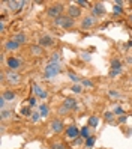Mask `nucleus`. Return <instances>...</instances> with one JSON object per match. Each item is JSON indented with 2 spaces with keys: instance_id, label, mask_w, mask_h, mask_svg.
<instances>
[{
  "instance_id": "17",
  "label": "nucleus",
  "mask_w": 132,
  "mask_h": 149,
  "mask_svg": "<svg viewBox=\"0 0 132 149\" xmlns=\"http://www.w3.org/2000/svg\"><path fill=\"white\" fill-rule=\"evenodd\" d=\"M2 97L6 99V101H9V103H11V101L15 98V92H14V90H5V92L2 93Z\"/></svg>"
},
{
  "instance_id": "8",
  "label": "nucleus",
  "mask_w": 132,
  "mask_h": 149,
  "mask_svg": "<svg viewBox=\"0 0 132 149\" xmlns=\"http://www.w3.org/2000/svg\"><path fill=\"white\" fill-rule=\"evenodd\" d=\"M104 12H105V9H104V5H102V3H96V5L92 8V14H93L95 18H96L98 15H102Z\"/></svg>"
},
{
  "instance_id": "23",
  "label": "nucleus",
  "mask_w": 132,
  "mask_h": 149,
  "mask_svg": "<svg viewBox=\"0 0 132 149\" xmlns=\"http://www.w3.org/2000/svg\"><path fill=\"white\" fill-rule=\"evenodd\" d=\"M21 115L23 116H32V113H33V111L30 110V107H21Z\"/></svg>"
},
{
  "instance_id": "2",
  "label": "nucleus",
  "mask_w": 132,
  "mask_h": 149,
  "mask_svg": "<svg viewBox=\"0 0 132 149\" xmlns=\"http://www.w3.org/2000/svg\"><path fill=\"white\" fill-rule=\"evenodd\" d=\"M74 18H71L69 15H60L59 18H56L54 20V24L56 26H60V27H63V29H71L72 26H74Z\"/></svg>"
},
{
  "instance_id": "31",
  "label": "nucleus",
  "mask_w": 132,
  "mask_h": 149,
  "mask_svg": "<svg viewBox=\"0 0 132 149\" xmlns=\"http://www.w3.org/2000/svg\"><path fill=\"white\" fill-rule=\"evenodd\" d=\"M120 72H122V70H111L110 71V77H117Z\"/></svg>"
},
{
  "instance_id": "15",
  "label": "nucleus",
  "mask_w": 132,
  "mask_h": 149,
  "mask_svg": "<svg viewBox=\"0 0 132 149\" xmlns=\"http://www.w3.org/2000/svg\"><path fill=\"white\" fill-rule=\"evenodd\" d=\"M5 48H6V50H11V51H14V50H18L20 48V44H18V42L17 41H8L6 42V44H5Z\"/></svg>"
},
{
  "instance_id": "24",
  "label": "nucleus",
  "mask_w": 132,
  "mask_h": 149,
  "mask_svg": "<svg viewBox=\"0 0 132 149\" xmlns=\"http://www.w3.org/2000/svg\"><path fill=\"white\" fill-rule=\"evenodd\" d=\"M68 77H69L71 80H72V81H75L77 84H78V81H80V77H78V75H75V74H74V72H68Z\"/></svg>"
},
{
  "instance_id": "5",
  "label": "nucleus",
  "mask_w": 132,
  "mask_h": 149,
  "mask_svg": "<svg viewBox=\"0 0 132 149\" xmlns=\"http://www.w3.org/2000/svg\"><path fill=\"white\" fill-rule=\"evenodd\" d=\"M6 63H8L11 71H15V70H18V68H21V60L17 59V57H9L6 60Z\"/></svg>"
},
{
  "instance_id": "34",
  "label": "nucleus",
  "mask_w": 132,
  "mask_h": 149,
  "mask_svg": "<svg viewBox=\"0 0 132 149\" xmlns=\"http://www.w3.org/2000/svg\"><path fill=\"white\" fill-rule=\"evenodd\" d=\"M11 115H12V113H11V111H8V110H3V111H2V118H3V119H8Z\"/></svg>"
},
{
  "instance_id": "39",
  "label": "nucleus",
  "mask_w": 132,
  "mask_h": 149,
  "mask_svg": "<svg viewBox=\"0 0 132 149\" xmlns=\"http://www.w3.org/2000/svg\"><path fill=\"white\" fill-rule=\"evenodd\" d=\"M29 105H30V107L36 105V98H30V99H29Z\"/></svg>"
},
{
  "instance_id": "14",
  "label": "nucleus",
  "mask_w": 132,
  "mask_h": 149,
  "mask_svg": "<svg viewBox=\"0 0 132 149\" xmlns=\"http://www.w3.org/2000/svg\"><path fill=\"white\" fill-rule=\"evenodd\" d=\"M66 134H68V136H69V137H71V139H75V137H77L78 134H80V131H78V128H77V126H75V125H71V126H69V128H68V130H66Z\"/></svg>"
},
{
  "instance_id": "11",
  "label": "nucleus",
  "mask_w": 132,
  "mask_h": 149,
  "mask_svg": "<svg viewBox=\"0 0 132 149\" xmlns=\"http://www.w3.org/2000/svg\"><path fill=\"white\" fill-rule=\"evenodd\" d=\"M33 92L38 95L39 98H42V99H45L47 97H48V92H45V90H42L38 84H33Z\"/></svg>"
},
{
  "instance_id": "32",
  "label": "nucleus",
  "mask_w": 132,
  "mask_h": 149,
  "mask_svg": "<svg viewBox=\"0 0 132 149\" xmlns=\"http://www.w3.org/2000/svg\"><path fill=\"white\" fill-rule=\"evenodd\" d=\"M81 84H83V86H87V87H92L93 86V83L90 81V80H83Z\"/></svg>"
},
{
  "instance_id": "20",
  "label": "nucleus",
  "mask_w": 132,
  "mask_h": 149,
  "mask_svg": "<svg viewBox=\"0 0 132 149\" xmlns=\"http://www.w3.org/2000/svg\"><path fill=\"white\" fill-rule=\"evenodd\" d=\"M98 124H99L98 116H90V118H89V126H98Z\"/></svg>"
},
{
  "instance_id": "41",
  "label": "nucleus",
  "mask_w": 132,
  "mask_h": 149,
  "mask_svg": "<svg viewBox=\"0 0 132 149\" xmlns=\"http://www.w3.org/2000/svg\"><path fill=\"white\" fill-rule=\"evenodd\" d=\"M0 32H5V23H3V20L0 21Z\"/></svg>"
},
{
  "instance_id": "22",
  "label": "nucleus",
  "mask_w": 132,
  "mask_h": 149,
  "mask_svg": "<svg viewBox=\"0 0 132 149\" xmlns=\"http://www.w3.org/2000/svg\"><path fill=\"white\" fill-rule=\"evenodd\" d=\"M80 134H81L83 139H89V137H90V134H89V126H83L81 131H80Z\"/></svg>"
},
{
  "instance_id": "28",
  "label": "nucleus",
  "mask_w": 132,
  "mask_h": 149,
  "mask_svg": "<svg viewBox=\"0 0 132 149\" xmlns=\"http://www.w3.org/2000/svg\"><path fill=\"white\" fill-rule=\"evenodd\" d=\"M39 118H41V113H39V111H33V113H32V121H33V122L39 121Z\"/></svg>"
},
{
  "instance_id": "3",
  "label": "nucleus",
  "mask_w": 132,
  "mask_h": 149,
  "mask_svg": "<svg viewBox=\"0 0 132 149\" xmlns=\"http://www.w3.org/2000/svg\"><path fill=\"white\" fill-rule=\"evenodd\" d=\"M63 11H65V6H63L62 3H56V5H53V6H50L48 9H47V15L56 20V18H59L62 15Z\"/></svg>"
},
{
  "instance_id": "44",
  "label": "nucleus",
  "mask_w": 132,
  "mask_h": 149,
  "mask_svg": "<svg viewBox=\"0 0 132 149\" xmlns=\"http://www.w3.org/2000/svg\"><path fill=\"white\" fill-rule=\"evenodd\" d=\"M128 47H132V41H129V42H128Z\"/></svg>"
},
{
  "instance_id": "30",
  "label": "nucleus",
  "mask_w": 132,
  "mask_h": 149,
  "mask_svg": "<svg viewBox=\"0 0 132 149\" xmlns=\"http://www.w3.org/2000/svg\"><path fill=\"white\" fill-rule=\"evenodd\" d=\"M104 116H105V119H107L108 122H111L113 118H114V113H111V111H107V113H105Z\"/></svg>"
},
{
  "instance_id": "1",
  "label": "nucleus",
  "mask_w": 132,
  "mask_h": 149,
  "mask_svg": "<svg viewBox=\"0 0 132 149\" xmlns=\"http://www.w3.org/2000/svg\"><path fill=\"white\" fill-rule=\"evenodd\" d=\"M60 74V65L56 62H50L48 65L45 66V72H44V77L45 78H53L56 75Z\"/></svg>"
},
{
  "instance_id": "45",
  "label": "nucleus",
  "mask_w": 132,
  "mask_h": 149,
  "mask_svg": "<svg viewBox=\"0 0 132 149\" xmlns=\"http://www.w3.org/2000/svg\"><path fill=\"white\" fill-rule=\"evenodd\" d=\"M131 21H132V14H131Z\"/></svg>"
},
{
  "instance_id": "21",
  "label": "nucleus",
  "mask_w": 132,
  "mask_h": 149,
  "mask_svg": "<svg viewBox=\"0 0 132 149\" xmlns=\"http://www.w3.org/2000/svg\"><path fill=\"white\" fill-rule=\"evenodd\" d=\"M48 111H50V110H48V107H47V104H42L41 107H39V113H41V116H42V118L48 115Z\"/></svg>"
},
{
  "instance_id": "26",
  "label": "nucleus",
  "mask_w": 132,
  "mask_h": 149,
  "mask_svg": "<svg viewBox=\"0 0 132 149\" xmlns=\"http://www.w3.org/2000/svg\"><path fill=\"white\" fill-rule=\"evenodd\" d=\"M113 12L114 14H122L123 12V8L120 6V5H114V6H113Z\"/></svg>"
},
{
  "instance_id": "38",
  "label": "nucleus",
  "mask_w": 132,
  "mask_h": 149,
  "mask_svg": "<svg viewBox=\"0 0 132 149\" xmlns=\"http://www.w3.org/2000/svg\"><path fill=\"white\" fill-rule=\"evenodd\" d=\"M110 97H114V98H117V97H120V93L119 92H114V90H110Z\"/></svg>"
},
{
  "instance_id": "18",
  "label": "nucleus",
  "mask_w": 132,
  "mask_h": 149,
  "mask_svg": "<svg viewBox=\"0 0 132 149\" xmlns=\"http://www.w3.org/2000/svg\"><path fill=\"white\" fill-rule=\"evenodd\" d=\"M111 70H122V62L119 59H111Z\"/></svg>"
},
{
  "instance_id": "13",
  "label": "nucleus",
  "mask_w": 132,
  "mask_h": 149,
  "mask_svg": "<svg viewBox=\"0 0 132 149\" xmlns=\"http://www.w3.org/2000/svg\"><path fill=\"white\" fill-rule=\"evenodd\" d=\"M30 51H32V54H33V56H38V57L44 56V47H41V45H33L30 48Z\"/></svg>"
},
{
  "instance_id": "19",
  "label": "nucleus",
  "mask_w": 132,
  "mask_h": 149,
  "mask_svg": "<svg viewBox=\"0 0 132 149\" xmlns=\"http://www.w3.org/2000/svg\"><path fill=\"white\" fill-rule=\"evenodd\" d=\"M14 41H17L20 45L24 44V42H26V35L24 33H17V35H15V38H14Z\"/></svg>"
},
{
  "instance_id": "25",
  "label": "nucleus",
  "mask_w": 132,
  "mask_h": 149,
  "mask_svg": "<svg viewBox=\"0 0 132 149\" xmlns=\"http://www.w3.org/2000/svg\"><path fill=\"white\" fill-rule=\"evenodd\" d=\"M95 140H96V137H93V136H90L89 139L86 140V145H87V148H92L93 145H95Z\"/></svg>"
},
{
  "instance_id": "27",
  "label": "nucleus",
  "mask_w": 132,
  "mask_h": 149,
  "mask_svg": "<svg viewBox=\"0 0 132 149\" xmlns=\"http://www.w3.org/2000/svg\"><path fill=\"white\" fill-rule=\"evenodd\" d=\"M50 149H66V148H65V145H63V143H53Z\"/></svg>"
},
{
  "instance_id": "36",
  "label": "nucleus",
  "mask_w": 132,
  "mask_h": 149,
  "mask_svg": "<svg viewBox=\"0 0 132 149\" xmlns=\"http://www.w3.org/2000/svg\"><path fill=\"white\" fill-rule=\"evenodd\" d=\"M59 111H60V113H62V115H65V113H68V111H69V109H66V107H65V105H63V104H62V107H60V110H59Z\"/></svg>"
},
{
  "instance_id": "29",
  "label": "nucleus",
  "mask_w": 132,
  "mask_h": 149,
  "mask_svg": "<svg viewBox=\"0 0 132 149\" xmlns=\"http://www.w3.org/2000/svg\"><path fill=\"white\" fill-rule=\"evenodd\" d=\"M71 90H72V92H75V93H80L81 92V84H74Z\"/></svg>"
},
{
  "instance_id": "43",
  "label": "nucleus",
  "mask_w": 132,
  "mask_h": 149,
  "mask_svg": "<svg viewBox=\"0 0 132 149\" xmlns=\"http://www.w3.org/2000/svg\"><path fill=\"white\" fill-rule=\"evenodd\" d=\"M126 60H128V63H132V57H128Z\"/></svg>"
},
{
  "instance_id": "10",
  "label": "nucleus",
  "mask_w": 132,
  "mask_h": 149,
  "mask_svg": "<svg viewBox=\"0 0 132 149\" xmlns=\"http://www.w3.org/2000/svg\"><path fill=\"white\" fill-rule=\"evenodd\" d=\"M51 130L54 132H62L63 131V122L59 121V119H54L51 122Z\"/></svg>"
},
{
  "instance_id": "35",
  "label": "nucleus",
  "mask_w": 132,
  "mask_h": 149,
  "mask_svg": "<svg viewBox=\"0 0 132 149\" xmlns=\"http://www.w3.org/2000/svg\"><path fill=\"white\" fill-rule=\"evenodd\" d=\"M114 115H123V109L122 107H116L114 109Z\"/></svg>"
},
{
  "instance_id": "6",
  "label": "nucleus",
  "mask_w": 132,
  "mask_h": 149,
  "mask_svg": "<svg viewBox=\"0 0 132 149\" xmlns=\"http://www.w3.org/2000/svg\"><path fill=\"white\" fill-rule=\"evenodd\" d=\"M68 15H69L71 18H78L81 15V9L78 6H72L71 5V6L68 8Z\"/></svg>"
},
{
  "instance_id": "9",
  "label": "nucleus",
  "mask_w": 132,
  "mask_h": 149,
  "mask_svg": "<svg viewBox=\"0 0 132 149\" xmlns=\"http://www.w3.org/2000/svg\"><path fill=\"white\" fill-rule=\"evenodd\" d=\"M6 5H8V8L9 9H21L26 5V2L23 0V2H15V0H8L6 2Z\"/></svg>"
},
{
  "instance_id": "16",
  "label": "nucleus",
  "mask_w": 132,
  "mask_h": 149,
  "mask_svg": "<svg viewBox=\"0 0 132 149\" xmlns=\"http://www.w3.org/2000/svg\"><path fill=\"white\" fill-rule=\"evenodd\" d=\"M63 105H65L66 109H69V110L71 109L74 110V109H77V101L74 99V98H66L65 103H63Z\"/></svg>"
},
{
  "instance_id": "7",
  "label": "nucleus",
  "mask_w": 132,
  "mask_h": 149,
  "mask_svg": "<svg viewBox=\"0 0 132 149\" xmlns=\"http://www.w3.org/2000/svg\"><path fill=\"white\" fill-rule=\"evenodd\" d=\"M53 44H54V41H53L51 36H48V35L41 36V39H39V45L41 47H51Z\"/></svg>"
},
{
  "instance_id": "12",
  "label": "nucleus",
  "mask_w": 132,
  "mask_h": 149,
  "mask_svg": "<svg viewBox=\"0 0 132 149\" xmlns=\"http://www.w3.org/2000/svg\"><path fill=\"white\" fill-rule=\"evenodd\" d=\"M5 77L8 78L9 83H18V81H20V75H18L17 72H12V71H9Z\"/></svg>"
},
{
  "instance_id": "42",
  "label": "nucleus",
  "mask_w": 132,
  "mask_h": 149,
  "mask_svg": "<svg viewBox=\"0 0 132 149\" xmlns=\"http://www.w3.org/2000/svg\"><path fill=\"white\" fill-rule=\"evenodd\" d=\"M126 121V116H120L119 118V122H125Z\"/></svg>"
},
{
  "instance_id": "4",
  "label": "nucleus",
  "mask_w": 132,
  "mask_h": 149,
  "mask_svg": "<svg viewBox=\"0 0 132 149\" xmlns=\"http://www.w3.org/2000/svg\"><path fill=\"white\" fill-rule=\"evenodd\" d=\"M95 23H96V18H95L93 15H87V17H84L81 21V27L89 29V27H92V26H95Z\"/></svg>"
},
{
  "instance_id": "33",
  "label": "nucleus",
  "mask_w": 132,
  "mask_h": 149,
  "mask_svg": "<svg viewBox=\"0 0 132 149\" xmlns=\"http://www.w3.org/2000/svg\"><path fill=\"white\" fill-rule=\"evenodd\" d=\"M59 59H60V54H59V53H54V54H53V59H51V62L59 63Z\"/></svg>"
},
{
  "instance_id": "37",
  "label": "nucleus",
  "mask_w": 132,
  "mask_h": 149,
  "mask_svg": "<svg viewBox=\"0 0 132 149\" xmlns=\"http://www.w3.org/2000/svg\"><path fill=\"white\" fill-rule=\"evenodd\" d=\"M77 3H78V5H81V6H87V5H89L87 0H77Z\"/></svg>"
},
{
  "instance_id": "40",
  "label": "nucleus",
  "mask_w": 132,
  "mask_h": 149,
  "mask_svg": "<svg viewBox=\"0 0 132 149\" xmlns=\"http://www.w3.org/2000/svg\"><path fill=\"white\" fill-rule=\"evenodd\" d=\"M5 104H6V99H5V98L2 97V98H0V107L5 109Z\"/></svg>"
}]
</instances>
